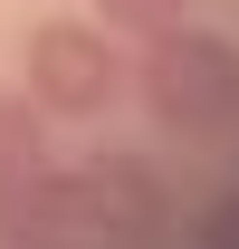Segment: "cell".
I'll use <instances>...</instances> for the list:
<instances>
[{
    "mask_svg": "<svg viewBox=\"0 0 239 249\" xmlns=\"http://www.w3.org/2000/svg\"><path fill=\"white\" fill-rule=\"evenodd\" d=\"M67 230H77V192H67L58 163L0 182V240L10 249H67Z\"/></svg>",
    "mask_w": 239,
    "mask_h": 249,
    "instance_id": "277c9868",
    "label": "cell"
},
{
    "mask_svg": "<svg viewBox=\"0 0 239 249\" xmlns=\"http://www.w3.org/2000/svg\"><path fill=\"white\" fill-rule=\"evenodd\" d=\"M67 192H77V230H96V240H115V249L153 240V230L172 220V201H163V182H153L144 154H96V163H77Z\"/></svg>",
    "mask_w": 239,
    "mask_h": 249,
    "instance_id": "3957f363",
    "label": "cell"
},
{
    "mask_svg": "<svg viewBox=\"0 0 239 249\" xmlns=\"http://www.w3.org/2000/svg\"><path fill=\"white\" fill-rule=\"evenodd\" d=\"M96 19H105V29L153 38V29H172V19H191V0H96Z\"/></svg>",
    "mask_w": 239,
    "mask_h": 249,
    "instance_id": "8992f818",
    "label": "cell"
},
{
    "mask_svg": "<svg viewBox=\"0 0 239 249\" xmlns=\"http://www.w3.org/2000/svg\"><path fill=\"white\" fill-rule=\"evenodd\" d=\"M134 87H144L153 124L210 144V134L239 124V38L201 29V19H172V29L144 38V77H134Z\"/></svg>",
    "mask_w": 239,
    "mask_h": 249,
    "instance_id": "6da1fadb",
    "label": "cell"
},
{
    "mask_svg": "<svg viewBox=\"0 0 239 249\" xmlns=\"http://www.w3.org/2000/svg\"><path fill=\"white\" fill-rule=\"evenodd\" d=\"M210 249H239V201H220V211H210Z\"/></svg>",
    "mask_w": 239,
    "mask_h": 249,
    "instance_id": "52a82bcc",
    "label": "cell"
},
{
    "mask_svg": "<svg viewBox=\"0 0 239 249\" xmlns=\"http://www.w3.org/2000/svg\"><path fill=\"white\" fill-rule=\"evenodd\" d=\"M38 163H48V106L19 87V96H0V182H19Z\"/></svg>",
    "mask_w": 239,
    "mask_h": 249,
    "instance_id": "5b68a950",
    "label": "cell"
},
{
    "mask_svg": "<svg viewBox=\"0 0 239 249\" xmlns=\"http://www.w3.org/2000/svg\"><path fill=\"white\" fill-rule=\"evenodd\" d=\"M29 96L48 106V115H105V106L124 96L115 38L86 29V19H48V29L29 38Z\"/></svg>",
    "mask_w": 239,
    "mask_h": 249,
    "instance_id": "7a4b0ae2",
    "label": "cell"
}]
</instances>
